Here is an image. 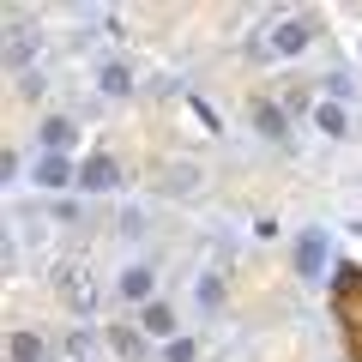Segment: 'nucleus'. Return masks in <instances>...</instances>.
<instances>
[{"label": "nucleus", "mask_w": 362, "mask_h": 362, "mask_svg": "<svg viewBox=\"0 0 362 362\" xmlns=\"http://www.w3.org/2000/svg\"><path fill=\"white\" fill-rule=\"evenodd\" d=\"M314 127L338 139V133H350V121H344V109H338V103H320V109H314Z\"/></svg>", "instance_id": "nucleus-10"}, {"label": "nucleus", "mask_w": 362, "mask_h": 362, "mask_svg": "<svg viewBox=\"0 0 362 362\" xmlns=\"http://www.w3.org/2000/svg\"><path fill=\"white\" fill-rule=\"evenodd\" d=\"M6 61H13V66L30 61V37H25V30H13V42H6Z\"/></svg>", "instance_id": "nucleus-12"}, {"label": "nucleus", "mask_w": 362, "mask_h": 362, "mask_svg": "<svg viewBox=\"0 0 362 362\" xmlns=\"http://www.w3.org/2000/svg\"><path fill=\"white\" fill-rule=\"evenodd\" d=\"M199 302H206V308H218V302H223V284H218V278H206V284H199Z\"/></svg>", "instance_id": "nucleus-14"}, {"label": "nucleus", "mask_w": 362, "mask_h": 362, "mask_svg": "<svg viewBox=\"0 0 362 362\" xmlns=\"http://www.w3.org/2000/svg\"><path fill=\"white\" fill-rule=\"evenodd\" d=\"M308 37H314L308 18H284V25L272 30V49H278V54H302V49H308Z\"/></svg>", "instance_id": "nucleus-5"}, {"label": "nucleus", "mask_w": 362, "mask_h": 362, "mask_svg": "<svg viewBox=\"0 0 362 362\" xmlns=\"http://www.w3.org/2000/svg\"><path fill=\"white\" fill-rule=\"evenodd\" d=\"M97 85H103V97H127V90H133V73H127L121 61H109L103 73H97Z\"/></svg>", "instance_id": "nucleus-9"}, {"label": "nucleus", "mask_w": 362, "mask_h": 362, "mask_svg": "<svg viewBox=\"0 0 362 362\" xmlns=\"http://www.w3.org/2000/svg\"><path fill=\"white\" fill-rule=\"evenodd\" d=\"M139 326H145V332H151V338H169V332H175V314H169L163 302H145V314H139Z\"/></svg>", "instance_id": "nucleus-8"}, {"label": "nucleus", "mask_w": 362, "mask_h": 362, "mask_svg": "<svg viewBox=\"0 0 362 362\" xmlns=\"http://www.w3.org/2000/svg\"><path fill=\"white\" fill-rule=\"evenodd\" d=\"M163 362H194V344H187V338H175V344L163 350Z\"/></svg>", "instance_id": "nucleus-13"}, {"label": "nucleus", "mask_w": 362, "mask_h": 362, "mask_svg": "<svg viewBox=\"0 0 362 362\" xmlns=\"http://www.w3.org/2000/svg\"><path fill=\"white\" fill-rule=\"evenodd\" d=\"M254 121H259V133H266V139H284V127H290L284 109H272V103H259V109H254Z\"/></svg>", "instance_id": "nucleus-11"}, {"label": "nucleus", "mask_w": 362, "mask_h": 362, "mask_svg": "<svg viewBox=\"0 0 362 362\" xmlns=\"http://www.w3.org/2000/svg\"><path fill=\"white\" fill-rule=\"evenodd\" d=\"M30 181H37V187H73L78 169L66 163V157H49V151H42V157H37V169H30Z\"/></svg>", "instance_id": "nucleus-3"}, {"label": "nucleus", "mask_w": 362, "mask_h": 362, "mask_svg": "<svg viewBox=\"0 0 362 362\" xmlns=\"http://www.w3.org/2000/svg\"><path fill=\"white\" fill-rule=\"evenodd\" d=\"M115 181H121V163H115V157L97 151V157H85V163H78V187H85V194H109Z\"/></svg>", "instance_id": "nucleus-1"}, {"label": "nucleus", "mask_w": 362, "mask_h": 362, "mask_svg": "<svg viewBox=\"0 0 362 362\" xmlns=\"http://www.w3.org/2000/svg\"><path fill=\"white\" fill-rule=\"evenodd\" d=\"M296 272L308 278V284H320V278H326V230H308L296 242Z\"/></svg>", "instance_id": "nucleus-2"}, {"label": "nucleus", "mask_w": 362, "mask_h": 362, "mask_svg": "<svg viewBox=\"0 0 362 362\" xmlns=\"http://www.w3.org/2000/svg\"><path fill=\"white\" fill-rule=\"evenodd\" d=\"M6 356H13V362H42V338H37V332H25V326H18V332L6 338Z\"/></svg>", "instance_id": "nucleus-7"}, {"label": "nucleus", "mask_w": 362, "mask_h": 362, "mask_svg": "<svg viewBox=\"0 0 362 362\" xmlns=\"http://www.w3.org/2000/svg\"><path fill=\"white\" fill-rule=\"evenodd\" d=\"M37 133H42V151H49V157H66V151H73V139H78V127L66 115H49Z\"/></svg>", "instance_id": "nucleus-4"}, {"label": "nucleus", "mask_w": 362, "mask_h": 362, "mask_svg": "<svg viewBox=\"0 0 362 362\" xmlns=\"http://www.w3.org/2000/svg\"><path fill=\"white\" fill-rule=\"evenodd\" d=\"M151 278H157L151 266H127L121 272V296L127 302H151Z\"/></svg>", "instance_id": "nucleus-6"}]
</instances>
